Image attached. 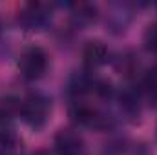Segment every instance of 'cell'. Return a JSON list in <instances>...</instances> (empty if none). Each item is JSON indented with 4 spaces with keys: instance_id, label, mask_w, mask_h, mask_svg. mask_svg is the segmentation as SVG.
<instances>
[{
    "instance_id": "cell-1",
    "label": "cell",
    "mask_w": 157,
    "mask_h": 155,
    "mask_svg": "<svg viewBox=\"0 0 157 155\" xmlns=\"http://www.w3.org/2000/svg\"><path fill=\"white\" fill-rule=\"evenodd\" d=\"M20 115L22 119L29 124V126H35L39 128L46 122L48 113H49V100L46 97H42L39 93L35 95H29L26 100H22L20 104Z\"/></svg>"
},
{
    "instance_id": "cell-2",
    "label": "cell",
    "mask_w": 157,
    "mask_h": 155,
    "mask_svg": "<svg viewBox=\"0 0 157 155\" xmlns=\"http://www.w3.org/2000/svg\"><path fill=\"white\" fill-rule=\"evenodd\" d=\"M46 68H48V57H46V53L40 47H29L22 55V59H20L22 75L28 78V80L40 78L44 75Z\"/></svg>"
},
{
    "instance_id": "cell-3",
    "label": "cell",
    "mask_w": 157,
    "mask_h": 155,
    "mask_svg": "<svg viewBox=\"0 0 157 155\" xmlns=\"http://www.w3.org/2000/svg\"><path fill=\"white\" fill-rule=\"evenodd\" d=\"M55 150L59 155H80L82 153V139L70 130H62L55 137Z\"/></svg>"
},
{
    "instance_id": "cell-4",
    "label": "cell",
    "mask_w": 157,
    "mask_h": 155,
    "mask_svg": "<svg viewBox=\"0 0 157 155\" xmlns=\"http://www.w3.org/2000/svg\"><path fill=\"white\" fill-rule=\"evenodd\" d=\"M82 57H84L86 66L97 68V66H101V64L106 62V59H108V49H106V46H104L102 42H88L86 47H84Z\"/></svg>"
},
{
    "instance_id": "cell-5",
    "label": "cell",
    "mask_w": 157,
    "mask_h": 155,
    "mask_svg": "<svg viewBox=\"0 0 157 155\" xmlns=\"http://www.w3.org/2000/svg\"><path fill=\"white\" fill-rule=\"evenodd\" d=\"M70 115L75 122L84 124V126H101V119H102L93 108L84 106V104H75L70 110Z\"/></svg>"
},
{
    "instance_id": "cell-6",
    "label": "cell",
    "mask_w": 157,
    "mask_h": 155,
    "mask_svg": "<svg viewBox=\"0 0 157 155\" xmlns=\"http://www.w3.org/2000/svg\"><path fill=\"white\" fill-rule=\"evenodd\" d=\"M20 153H22L20 139L9 130L0 131V155H20Z\"/></svg>"
},
{
    "instance_id": "cell-7",
    "label": "cell",
    "mask_w": 157,
    "mask_h": 155,
    "mask_svg": "<svg viewBox=\"0 0 157 155\" xmlns=\"http://www.w3.org/2000/svg\"><path fill=\"white\" fill-rule=\"evenodd\" d=\"M144 46L148 51H157V22L148 26L144 33Z\"/></svg>"
},
{
    "instance_id": "cell-8",
    "label": "cell",
    "mask_w": 157,
    "mask_h": 155,
    "mask_svg": "<svg viewBox=\"0 0 157 155\" xmlns=\"http://www.w3.org/2000/svg\"><path fill=\"white\" fill-rule=\"evenodd\" d=\"M17 108H20V104H15V100H11V99H2V100H0V122L7 120Z\"/></svg>"
},
{
    "instance_id": "cell-9",
    "label": "cell",
    "mask_w": 157,
    "mask_h": 155,
    "mask_svg": "<svg viewBox=\"0 0 157 155\" xmlns=\"http://www.w3.org/2000/svg\"><path fill=\"white\" fill-rule=\"evenodd\" d=\"M93 89H95L101 97H110V95H112V84H110V82H104V80L95 82Z\"/></svg>"
},
{
    "instance_id": "cell-10",
    "label": "cell",
    "mask_w": 157,
    "mask_h": 155,
    "mask_svg": "<svg viewBox=\"0 0 157 155\" xmlns=\"http://www.w3.org/2000/svg\"><path fill=\"white\" fill-rule=\"evenodd\" d=\"M35 155H51V153H49L48 150H39V152H37Z\"/></svg>"
}]
</instances>
